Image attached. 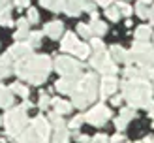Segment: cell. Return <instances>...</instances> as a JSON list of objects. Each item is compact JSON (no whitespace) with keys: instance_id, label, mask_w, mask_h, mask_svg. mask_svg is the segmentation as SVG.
I'll return each instance as SVG.
<instances>
[{"instance_id":"cell-20","label":"cell","mask_w":154,"mask_h":143,"mask_svg":"<svg viewBox=\"0 0 154 143\" xmlns=\"http://www.w3.org/2000/svg\"><path fill=\"white\" fill-rule=\"evenodd\" d=\"M90 28H92V34H96V36H103L107 32V25L103 21H100V19H92Z\"/></svg>"},{"instance_id":"cell-11","label":"cell","mask_w":154,"mask_h":143,"mask_svg":"<svg viewBox=\"0 0 154 143\" xmlns=\"http://www.w3.org/2000/svg\"><path fill=\"white\" fill-rule=\"evenodd\" d=\"M43 34H47L51 40H58V38L64 34V25H62L60 21H51V23H47V25H45Z\"/></svg>"},{"instance_id":"cell-24","label":"cell","mask_w":154,"mask_h":143,"mask_svg":"<svg viewBox=\"0 0 154 143\" xmlns=\"http://www.w3.org/2000/svg\"><path fill=\"white\" fill-rule=\"evenodd\" d=\"M10 90H11L13 94H19V96H23V98L28 96V89L23 85V83H13V85L10 87Z\"/></svg>"},{"instance_id":"cell-31","label":"cell","mask_w":154,"mask_h":143,"mask_svg":"<svg viewBox=\"0 0 154 143\" xmlns=\"http://www.w3.org/2000/svg\"><path fill=\"white\" fill-rule=\"evenodd\" d=\"M117 8L120 10L122 15H126V17L130 19V15H132V8H130V4H126V2H117Z\"/></svg>"},{"instance_id":"cell-45","label":"cell","mask_w":154,"mask_h":143,"mask_svg":"<svg viewBox=\"0 0 154 143\" xmlns=\"http://www.w3.org/2000/svg\"><path fill=\"white\" fill-rule=\"evenodd\" d=\"M143 143H154V138L152 135H147V138H145V141Z\"/></svg>"},{"instance_id":"cell-28","label":"cell","mask_w":154,"mask_h":143,"mask_svg":"<svg viewBox=\"0 0 154 143\" xmlns=\"http://www.w3.org/2000/svg\"><path fill=\"white\" fill-rule=\"evenodd\" d=\"M105 15H107V19H111L113 23H117V21L120 19V10H119L117 6H115V8H107V10H105Z\"/></svg>"},{"instance_id":"cell-36","label":"cell","mask_w":154,"mask_h":143,"mask_svg":"<svg viewBox=\"0 0 154 143\" xmlns=\"http://www.w3.org/2000/svg\"><path fill=\"white\" fill-rule=\"evenodd\" d=\"M90 143H109V138H107L105 134H98V135H94V138H92Z\"/></svg>"},{"instance_id":"cell-9","label":"cell","mask_w":154,"mask_h":143,"mask_svg":"<svg viewBox=\"0 0 154 143\" xmlns=\"http://www.w3.org/2000/svg\"><path fill=\"white\" fill-rule=\"evenodd\" d=\"M8 53L11 55L13 60H21V58H26V57L32 55V47H30L28 42H17Z\"/></svg>"},{"instance_id":"cell-49","label":"cell","mask_w":154,"mask_h":143,"mask_svg":"<svg viewBox=\"0 0 154 143\" xmlns=\"http://www.w3.org/2000/svg\"><path fill=\"white\" fill-rule=\"evenodd\" d=\"M152 90H154V87H152Z\"/></svg>"},{"instance_id":"cell-35","label":"cell","mask_w":154,"mask_h":143,"mask_svg":"<svg viewBox=\"0 0 154 143\" xmlns=\"http://www.w3.org/2000/svg\"><path fill=\"white\" fill-rule=\"evenodd\" d=\"M28 23H38L40 21V15H38V10H34V8H30L28 10Z\"/></svg>"},{"instance_id":"cell-6","label":"cell","mask_w":154,"mask_h":143,"mask_svg":"<svg viewBox=\"0 0 154 143\" xmlns=\"http://www.w3.org/2000/svg\"><path fill=\"white\" fill-rule=\"evenodd\" d=\"M98 85H100V81H98V77H96L94 73H85L83 77H81V81H79V85H77L75 90L83 92L90 102H94L96 96H98Z\"/></svg>"},{"instance_id":"cell-44","label":"cell","mask_w":154,"mask_h":143,"mask_svg":"<svg viewBox=\"0 0 154 143\" xmlns=\"http://www.w3.org/2000/svg\"><path fill=\"white\" fill-rule=\"evenodd\" d=\"M149 19H150V23L154 25V6L150 8V13H149Z\"/></svg>"},{"instance_id":"cell-39","label":"cell","mask_w":154,"mask_h":143,"mask_svg":"<svg viewBox=\"0 0 154 143\" xmlns=\"http://www.w3.org/2000/svg\"><path fill=\"white\" fill-rule=\"evenodd\" d=\"M83 10H85V11H90V13H94V10H96V4H92V2H85Z\"/></svg>"},{"instance_id":"cell-4","label":"cell","mask_w":154,"mask_h":143,"mask_svg":"<svg viewBox=\"0 0 154 143\" xmlns=\"http://www.w3.org/2000/svg\"><path fill=\"white\" fill-rule=\"evenodd\" d=\"M55 72H58L64 77H75V75H81V64L70 57H57L55 58Z\"/></svg>"},{"instance_id":"cell-22","label":"cell","mask_w":154,"mask_h":143,"mask_svg":"<svg viewBox=\"0 0 154 143\" xmlns=\"http://www.w3.org/2000/svg\"><path fill=\"white\" fill-rule=\"evenodd\" d=\"M49 123L55 126V130H58V128H66V123L60 119V115H58L57 111H51L49 113Z\"/></svg>"},{"instance_id":"cell-48","label":"cell","mask_w":154,"mask_h":143,"mask_svg":"<svg viewBox=\"0 0 154 143\" xmlns=\"http://www.w3.org/2000/svg\"><path fill=\"white\" fill-rule=\"evenodd\" d=\"M0 143H6V139H0Z\"/></svg>"},{"instance_id":"cell-34","label":"cell","mask_w":154,"mask_h":143,"mask_svg":"<svg viewBox=\"0 0 154 143\" xmlns=\"http://www.w3.org/2000/svg\"><path fill=\"white\" fill-rule=\"evenodd\" d=\"M28 30L26 28H17V32H15L13 36H15V40H17V42H21V40H25V38H28Z\"/></svg>"},{"instance_id":"cell-17","label":"cell","mask_w":154,"mask_h":143,"mask_svg":"<svg viewBox=\"0 0 154 143\" xmlns=\"http://www.w3.org/2000/svg\"><path fill=\"white\" fill-rule=\"evenodd\" d=\"M40 4L45 6V8H47V10H51V11L58 13V11H62V10H64L66 0H40Z\"/></svg>"},{"instance_id":"cell-3","label":"cell","mask_w":154,"mask_h":143,"mask_svg":"<svg viewBox=\"0 0 154 143\" xmlns=\"http://www.w3.org/2000/svg\"><path fill=\"white\" fill-rule=\"evenodd\" d=\"M4 128L6 132L13 135V138H19L21 132L25 130V124H26V107L25 105H19V107H13L10 109L4 115Z\"/></svg>"},{"instance_id":"cell-5","label":"cell","mask_w":154,"mask_h":143,"mask_svg":"<svg viewBox=\"0 0 154 143\" xmlns=\"http://www.w3.org/2000/svg\"><path fill=\"white\" fill-rule=\"evenodd\" d=\"M90 66L98 70L100 73H105V75H115L119 72L117 64H115V60L111 58V55H107V53H98L90 58Z\"/></svg>"},{"instance_id":"cell-47","label":"cell","mask_w":154,"mask_h":143,"mask_svg":"<svg viewBox=\"0 0 154 143\" xmlns=\"http://www.w3.org/2000/svg\"><path fill=\"white\" fill-rule=\"evenodd\" d=\"M141 4H150V0H139Z\"/></svg>"},{"instance_id":"cell-29","label":"cell","mask_w":154,"mask_h":143,"mask_svg":"<svg viewBox=\"0 0 154 143\" xmlns=\"http://www.w3.org/2000/svg\"><path fill=\"white\" fill-rule=\"evenodd\" d=\"M77 32H79L83 38H90V36H94V34H92L90 25H85V23H79V25H77Z\"/></svg>"},{"instance_id":"cell-15","label":"cell","mask_w":154,"mask_h":143,"mask_svg":"<svg viewBox=\"0 0 154 143\" xmlns=\"http://www.w3.org/2000/svg\"><path fill=\"white\" fill-rule=\"evenodd\" d=\"M13 105V92L8 87L0 85V107H10Z\"/></svg>"},{"instance_id":"cell-26","label":"cell","mask_w":154,"mask_h":143,"mask_svg":"<svg viewBox=\"0 0 154 143\" xmlns=\"http://www.w3.org/2000/svg\"><path fill=\"white\" fill-rule=\"evenodd\" d=\"M90 49L98 55V53H105V45H103V42L100 40V38H92L90 40Z\"/></svg>"},{"instance_id":"cell-2","label":"cell","mask_w":154,"mask_h":143,"mask_svg":"<svg viewBox=\"0 0 154 143\" xmlns=\"http://www.w3.org/2000/svg\"><path fill=\"white\" fill-rule=\"evenodd\" d=\"M152 85L145 79H126L122 83V96L130 104V107H150L154 111V100H152Z\"/></svg>"},{"instance_id":"cell-13","label":"cell","mask_w":154,"mask_h":143,"mask_svg":"<svg viewBox=\"0 0 154 143\" xmlns=\"http://www.w3.org/2000/svg\"><path fill=\"white\" fill-rule=\"evenodd\" d=\"M83 6H85L83 0H66L64 11H66L68 15H72V17H75V15H79V13L83 11Z\"/></svg>"},{"instance_id":"cell-10","label":"cell","mask_w":154,"mask_h":143,"mask_svg":"<svg viewBox=\"0 0 154 143\" xmlns=\"http://www.w3.org/2000/svg\"><path fill=\"white\" fill-rule=\"evenodd\" d=\"M117 79H115V75H105V77L102 79V83H100V96L102 98H107L111 96L115 90H117Z\"/></svg>"},{"instance_id":"cell-1","label":"cell","mask_w":154,"mask_h":143,"mask_svg":"<svg viewBox=\"0 0 154 143\" xmlns=\"http://www.w3.org/2000/svg\"><path fill=\"white\" fill-rule=\"evenodd\" d=\"M51 72V58L47 55H30L26 58L17 60L15 64V73L21 79L28 81L30 85H42L47 79Z\"/></svg>"},{"instance_id":"cell-16","label":"cell","mask_w":154,"mask_h":143,"mask_svg":"<svg viewBox=\"0 0 154 143\" xmlns=\"http://www.w3.org/2000/svg\"><path fill=\"white\" fill-rule=\"evenodd\" d=\"M51 104H53V107H55V111L58 113V115H62V113H70L72 107H73L70 102H64V100H60V98H53Z\"/></svg>"},{"instance_id":"cell-25","label":"cell","mask_w":154,"mask_h":143,"mask_svg":"<svg viewBox=\"0 0 154 143\" xmlns=\"http://www.w3.org/2000/svg\"><path fill=\"white\" fill-rule=\"evenodd\" d=\"M42 36H43V32H40V30H36V32H30L28 34V43H30V47H36V45H40L42 43Z\"/></svg>"},{"instance_id":"cell-42","label":"cell","mask_w":154,"mask_h":143,"mask_svg":"<svg viewBox=\"0 0 154 143\" xmlns=\"http://www.w3.org/2000/svg\"><path fill=\"white\" fill-rule=\"evenodd\" d=\"M122 98H124V96H113V98H111V102H113L115 105H119V104L122 102Z\"/></svg>"},{"instance_id":"cell-40","label":"cell","mask_w":154,"mask_h":143,"mask_svg":"<svg viewBox=\"0 0 154 143\" xmlns=\"http://www.w3.org/2000/svg\"><path fill=\"white\" fill-rule=\"evenodd\" d=\"M77 141H79V143H90L92 139L88 138L87 134H79V135H77Z\"/></svg>"},{"instance_id":"cell-37","label":"cell","mask_w":154,"mask_h":143,"mask_svg":"<svg viewBox=\"0 0 154 143\" xmlns=\"http://www.w3.org/2000/svg\"><path fill=\"white\" fill-rule=\"evenodd\" d=\"M49 104H51V98H49L47 94H42V96H40V107H42V109H47Z\"/></svg>"},{"instance_id":"cell-33","label":"cell","mask_w":154,"mask_h":143,"mask_svg":"<svg viewBox=\"0 0 154 143\" xmlns=\"http://www.w3.org/2000/svg\"><path fill=\"white\" fill-rule=\"evenodd\" d=\"M81 123H85V115H77V117H73L72 120H70V128H79L81 126Z\"/></svg>"},{"instance_id":"cell-14","label":"cell","mask_w":154,"mask_h":143,"mask_svg":"<svg viewBox=\"0 0 154 143\" xmlns=\"http://www.w3.org/2000/svg\"><path fill=\"white\" fill-rule=\"evenodd\" d=\"M19 143H40V138H38V134L32 126L25 128V130L21 132L19 135Z\"/></svg>"},{"instance_id":"cell-8","label":"cell","mask_w":154,"mask_h":143,"mask_svg":"<svg viewBox=\"0 0 154 143\" xmlns=\"http://www.w3.org/2000/svg\"><path fill=\"white\" fill-rule=\"evenodd\" d=\"M81 81V75H75V77H62L55 83V89L62 94H73V90L77 89Z\"/></svg>"},{"instance_id":"cell-43","label":"cell","mask_w":154,"mask_h":143,"mask_svg":"<svg viewBox=\"0 0 154 143\" xmlns=\"http://www.w3.org/2000/svg\"><path fill=\"white\" fill-rule=\"evenodd\" d=\"M96 2H98L100 6H105V8H107V6H109V4L113 2V0H96Z\"/></svg>"},{"instance_id":"cell-21","label":"cell","mask_w":154,"mask_h":143,"mask_svg":"<svg viewBox=\"0 0 154 143\" xmlns=\"http://www.w3.org/2000/svg\"><path fill=\"white\" fill-rule=\"evenodd\" d=\"M13 21H11V8L8 6L4 10H0V26H11Z\"/></svg>"},{"instance_id":"cell-23","label":"cell","mask_w":154,"mask_h":143,"mask_svg":"<svg viewBox=\"0 0 154 143\" xmlns=\"http://www.w3.org/2000/svg\"><path fill=\"white\" fill-rule=\"evenodd\" d=\"M53 143H68V128H58V130H55Z\"/></svg>"},{"instance_id":"cell-27","label":"cell","mask_w":154,"mask_h":143,"mask_svg":"<svg viewBox=\"0 0 154 143\" xmlns=\"http://www.w3.org/2000/svg\"><path fill=\"white\" fill-rule=\"evenodd\" d=\"M73 55H77L79 58H87V57L90 55V45H87V43H79Z\"/></svg>"},{"instance_id":"cell-19","label":"cell","mask_w":154,"mask_h":143,"mask_svg":"<svg viewBox=\"0 0 154 143\" xmlns=\"http://www.w3.org/2000/svg\"><path fill=\"white\" fill-rule=\"evenodd\" d=\"M128 53L124 47H120V45H113L111 47V58L115 60V62H122V60H126Z\"/></svg>"},{"instance_id":"cell-46","label":"cell","mask_w":154,"mask_h":143,"mask_svg":"<svg viewBox=\"0 0 154 143\" xmlns=\"http://www.w3.org/2000/svg\"><path fill=\"white\" fill-rule=\"evenodd\" d=\"M4 8H8V0H0V10H4Z\"/></svg>"},{"instance_id":"cell-12","label":"cell","mask_w":154,"mask_h":143,"mask_svg":"<svg viewBox=\"0 0 154 143\" xmlns=\"http://www.w3.org/2000/svg\"><path fill=\"white\" fill-rule=\"evenodd\" d=\"M81 42L77 40V36L73 34V32H68L64 38H62V45H60V49L62 51H66V53H75V49H77V45H79Z\"/></svg>"},{"instance_id":"cell-41","label":"cell","mask_w":154,"mask_h":143,"mask_svg":"<svg viewBox=\"0 0 154 143\" xmlns=\"http://www.w3.org/2000/svg\"><path fill=\"white\" fill-rule=\"evenodd\" d=\"M15 4H17L19 8H25V6L30 4V0H15Z\"/></svg>"},{"instance_id":"cell-30","label":"cell","mask_w":154,"mask_h":143,"mask_svg":"<svg viewBox=\"0 0 154 143\" xmlns=\"http://www.w3.org/2000/svg\"><path fill=\"white\" fill-rule=\"evenodd\" d=\"M135 11H137V15H139L141 19H149V13H150V10L147 8V4H137V8H135Z\"/></svg>"},{"instance_id":"cell-38","label":"cell","mask_w":154,"mask_h":143,"mask_svg":"<svg viewBox=\"0 0 154 143\" xmlns=\"http://www.w3.org/2000/svg\"><path fill=\"white\" fill-rule=\"evenodd\" d=\"M17 28H26V30H28V19L21 17V19L17 21Z\"/></svg>"},{"instance_id":"cell-32","label":"cell","mask_w":154,"mask_h":143,"mask_svg":"<svg viewBox=\"0 0 154 143\" xmlns=\"http://www.w3.org/2000/svg\"><path fill=\"white\" fill-rule=\"evenodd\" d=\"M134 117H135V111L132 107H124L122 113H120V119H124L126 123H130V119H134Z\"/></svg>"},{"instance_id":"cell-7","label":"cell","mask_w":154,"mask_h":143,"mask_svg":"<svg viewBox=\"0 0 154 143\" xmlns=\"http://www.w3.org/2000/svg\"><path fill=\"white\" fill-rule=\"evenodd\" d=\"M111 119V111L105 104H98L94 109H90L88 113H85V120L92 126H103L107 120Z\"/></svg>"},{"instance_id":"cell-18","label":"cell","mask_w":154,"mask_h":143,"mask_svg":"<svg viewBox=\"0 0 154 143\" xmlns=\"http://www.w3.org/2000/svg\"><path fill=\"white\" fill-rule=\"evenodd\" d=\"M152 36V30H150V26H147V25H141V26H137L135 28V40L137 42H143V43H147V40Z\"/></svg>"}]
</instances>
